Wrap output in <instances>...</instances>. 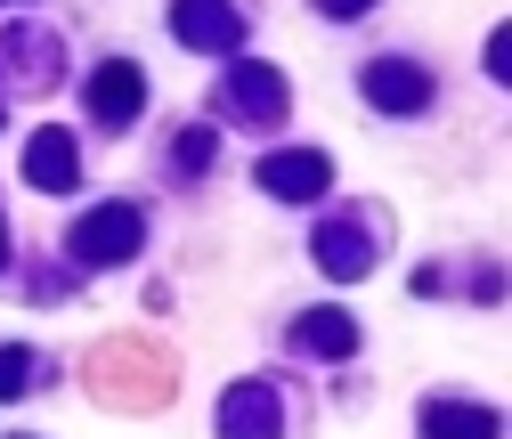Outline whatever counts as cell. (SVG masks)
Segmentation results:
<instances>
[{
    "mask_svg": "<svg viewBox=\"0 0 512 439\" xmlns=\"http://www.w3.org/2000/svg\"><path fill=\"white\" fill-rule=\"evenodd\" d=\"M139 236H147L139 204H98V212H82V220H74V261H90V269L131 261V253H139Z\"/></svg>",
    "mask_w": 512,
    "mask_h": 439,
    "instance_id": "1",
    "label": "cell"
},
{
    "mask_svg": "<svg viewBox=\"0 0 512 439\" xmlns=\"http://www.w3.org/2000/svg\"><path fill=\"white\" fill-rule=\"evenodd\" d=\"M261 196H277V204H317L334 187V163L317 155V147H277V155H261Z\"/></svg>",
    "mask_w": 512,
    "mask_h": 439,
    "instance_id": "2",
    "label": "cell"
},
{
    "mask_svg": "<svg viewBox=\"0 0 512 439\" xmlns=\"http://www.w3.org/2000/svg\"><path fill=\"white\" fill-rule=\"evenodd\" d=\"M171 41L204 49V57H236L244 49V17L228 9V0H171Z\"/></svg>",
    "mask_w": 512,
    "mask_h": 439,
    "instance_id": "3",
    "label": "cell"
},
{
    "mask_svg": "<svg viewBox=\"0 0 512 439\" xmlns=\"http://www.w3.org/2000/svg\"><path fill=\"white\" fill-rule=\"evenodd\" d=\"M358 90H366L374 114H423V106H431V74L415 66V57H374Z\"/></svg>",
    "mask_w": 512,
    "mask_h": 439,
    "instance_id": "4",
    "label": "cell"
},
{
    "mask_svg": "<svg viewBox=\"0 0 512 439\" xmlns=\"http://www.w3.org/2000/svg\"><path fill=\"white\" fill-rule=\"evenodd\" d=\"M228 106H236L244 122H285L293 90H285L277 66H261V57H236V66H228Z\"/></svg>",
    "mask_w": 512,
    "mask_h": 439,
    "instance_id": "5",
    "label": "cell"
},
{
    "mask_svg": "<svg viewBox=\"0 0 512 439\" xmlns=\"http://www.w3.org/2000/svg\"><path fill=\"white\" fill-rule=\"evenodd\" d=\"M139 106H147V74L131 66V57H106V66L90 74V114L98 122H139Z\"/></svg>",
    "mask_w": 512,
    "mask_h": 439,
    "instance_id": "6",
    "label": "cell"
},
{
    "mask_svg": "<svg viewBox=\"0 0 512 439\" xmlns=\"http://www.w3.org/2000/svg\"><path fill=\"white\" fill-rule=\"evenodd\" d=\"M285 415H277V391L269 383H236L220 399V439H277Z\"/></svg>",
    "mask_w": 512,
    "mask_h": 439,
    "instance_id": "7",
    "label": "cell"
},
{
    "mask_svg": "<svg viewBox=\"0 0 512 439\" xmlns=\"http://www.w3.org/2000/svg\"><path fill=\"white\" fill-rule=\"evenodd\" d=\"M25 179L49 187V196H66V187L82 179V147H74V131H33V139H25Z\"/></svg>",
    "mask_w": 512,
    "mask_h": 439,
    "instance_id": "8",
    "label": "cell"
},
{
    "mask_svg": "<svg viewBox=\"0 0 512 439\" xmlns=\"http://www.w3.org/2000/svg\"><path fill=\"white\" fill-rule=\"evenodd\" d=\"M309 253L326 261V277H342V285H358L366 269H374V244H366V228H350V220H326L309 236Z\"/></svg>",
    "mask_w": 512,
    "mask_h": 439,
    "instance_id": "9",
    "label": "cell"
},
{
    "mask_svg": "<svg viewBox=\"0 0 512 439\" xmlns=\"http://www.w3.org/2000/svg\"><path fill=\"white\" fill-rule=\"evenodd\" d=\"M504 423H496V407H480V399H431L423 407V439H496Z\"/></svg>",
    "mask_w": 512,
    "mask_h": 439,
    "instance_id": "10",
    "label": "cell"
},
{
    "mask_svg": "<svg viewBox=\"0 0 512 439\" xmlns=\"http://www.w3.org/2000/svg\"><path fill=\"white\" fill-rule=\"evenodd\" d=\"M293 342H301L309 358H350V350H358V326L342 318V309H309V318L293 326Z\"/></svg>",
    "mask_w": 512,
    "mask_h": 439,
    "instance_id": "11",
    "label": "cell"
},
{
    "mask_svg": "<svg viewBox=\"0 0 512 439\" xmlns=\"http://www.w3.org/2000/svg\"><path fill=\"white\" fill-rule=\"evenodd\" d=\"M212 155H220V139H212V131H179V147H171V163H179V171H212Z\"/></svg>",
    "mask_w": 512,
    "mask_h": 439,
    "instance_id": "12",
    "label": "cell"
},
{
    "mask_svg": "<svg viewBox=\"0 0 512 439\" xmlns=\"http://www.w3.org/2000/svg\"><path fill=\"white\" fill-rule=\"evenodd\" d=\"M25 383H33V358L25 350H0V399H17Z\"/></svg>",
    "mask_w": 512,
    "mask_h": 439,
    "instance_id": "13",
    "label": "cell"
},
{
    "mask_svg": "<svg viewBox=\"0 0 512 439\" xmlns=\"http://www.w3.org/2000/svg\"><path fill=\"white\" fill-rule=\"evenodd\" d=\"M488 74L512 82V33H488Z\"/></svg>",
    "mask_w": 512,
    "mask_h": 439,
    "instance_id": "14",
    "label": "cell"
},
{
    "mask_svg": "<svg viewBox=\"0 0 512 439\" xmlns=\"http://www.w3.org/2000/svg\"><path fill=\"white\" fill-rule=\"evenodd\" d=\"M317 9H326V17H342V25H350V17H366V9H374V0H317Z\"/></svg>",
    "mask_w": 512,
    "mask_h": 439,
    "instance_id": "15",
    "label": "cell"
},
{
    "mask_svg": "<svg viewBox=\"0 0 512 439\" xmlns=\"http://www.w3.org/2000/svg\"><path fill=\"white\" fill-rule=\"evenodd\" d=\"M0 261H9V236H0Z\"/></svg>",
    "mask_w": 512,
    "mask_h": 439,
    "instance_id": "16",
    "label": "cell"
}]
</instances>
